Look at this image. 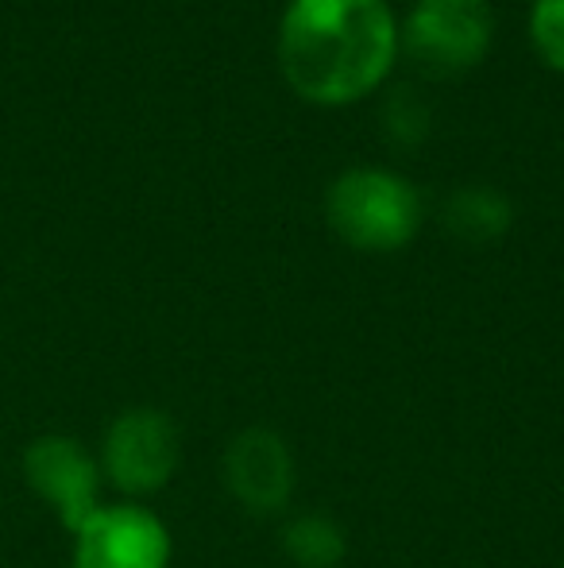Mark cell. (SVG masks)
<instances>
[{
    "instance_id": "6da1fadb",
    "label": "cell",
    "mask_w": 564,
    "mask_h": 568,
    "mask_svg": "<svg viewBox=\"0 0 564 568\" xmlns=\"http://www.w3.org/2000/svg\"><path fill=\"white\" fill-rule=\"evenodd\" d=\"M399 28L383 0H290L279 23V67L294 93L345 105L387 78Z\"/></svg>"
},
{
    "instance_id": "7a4b0ae2",
    "label": "cell",
    "mask_w": 564,
    "mask_h": 568,
    "mask_svg": "<svg viewBox=\"0 0 564 568\" xmlns=\"http://www.w3.org/2000/svg\"><path fill=\"white\" fill-rule=\"evenodd\" d=\"M329 225L345 244L360 252H399L414 240L422 221V202L414 186L379 166L345 171L325 197Z\"/></svg>"
},
{
    "instance_id": "3957f363",
    "label": "cell",
    "mask_w": 564,
    "mask_h": 568,
    "mask_svg": "<svg viewBox=\"0 0 564 568\" xmlns=\"http://www.w3.org/2000/svg\"><path fill=\"white\" fill-rule=\"evenodd\" d=\"M182 460V434L158 406H129L105 426L98 464L101 479L129 503L163 491Z\"/></svg>"
},
{
    "instance_id": "277c9868",
    "label": "cell",
    "mask_w": 564,
    "mask_h": 568,
    "mask_svg": "<svg viewBox=\"0 0 564 568\" xmlns=\"http://www.w3.org/2000/svg\"><path fill=\"white\" fill-rule=\"evenodd\" d=\"M20 471L31 495L59 518L66 534H74L105 503L98 453H90L70 434H39L35 442H28L20 456Z\"/></svg>"
},
{
    "instance_id": "5b68a950",
    "label": "cell",
    "mask_w": 564,
    "mask_h": 568,
    "mask_svg": "<svg viewBox=\"0 0 564 568\" xmlns=\"http://www.w3.org/2000/svg\"><path fill=\"white\" fill-rule=\"evenodd\" d=\"M70 568H171V530L143 503H101L74 534Z\"/></svg>"
},
{
    "instance_id": "8992f818",
    "label": "cell",
    "mask_w": 564,
    "mask_h": 568,
    "mask_svg": "<svg viewBox=\"0 0 564 568\" xmlns=\"http://www.w3.org/2000/svg\"><path fill=\"white\" fill-rule=\"evenodd\" d=\"M410 59L433 74H457L488 54L491 4L488 0H418L402 31Z\"/></svg>"
},
{
    "instance_id": "52a82bcc",
    "label": "cell",
    "mask_w": 564,
    "mask_h": 568,
    "mask_svg": "<svg viewBox=\"0 0 564 568\" xmlns=\"http://www.w3.org/2000/svg\"><path fill=\"white\" fill-rule=\"evenodd\" d=\"M221 476L248 515H279L294 495V453L283 434L248 426L225 445Z\"/></svg>"
},
{
    "instance_id": "ba28073f",
    "label": "cell",
    "mask_w": 564,
    "mask_h": 568,
    "mask_svg": "<svg viewBox=\"0 0 564 568\" xmlns=\"http://www.w3.org/2000/svg\"><path fill=\"white\" fill-rule=\"evenodd\" d=\"M279 546L294 568H340L348 557V534L332 515L306 510L283 526Z\"/></svg>"
},
{
    "instance_id": "9c48e42d",
    "label": "cell",
    "mask_w": 564,
    "mask_h": 568,
    "mask_svg": "<svg viewBox=\"0 0 564 568\" xmlns=\"http://www.w3.org/2000/svg\"><path fill=\"white\" fill-rule=\"evenodd\" d=\"M444 225L457 240L468 244H488L511 229V202L488 186L457 190L444 205Z\"/></svg>"
},
{
    "instance_id": "30bf717a",
    "label": "cell",
    "mask_w": 564,
    "mask_h": 568,
    "mask_svg": "<svg viewBox=\"0 0 564 568\" xmlns=\"http://www.w3.org/2000/svg\"><path fill=\"white\" fill-rule=\"evenodd\" d=\"M530 36H534L537 51L545 54V62L564 70V0H534Z\"/></svg>"
},
{
    "instance_id": "8fae6325",
    "label": "cell",
    "mask_w": 564,
    "mask_h": 568,
    "mask_svg": "<svg viewBox=\"0 0 564 568\" xmlns=\"http://www.w3.org/2000/svg\"><path fill=\"white\" fill-rule=\"evenodd\" d=\"M383 128H387V135H394L399 143H418L425 135V105L418 98H410L407 90H399L391 101H387V113H383Z\"/></svg>"
}]
</instances>
